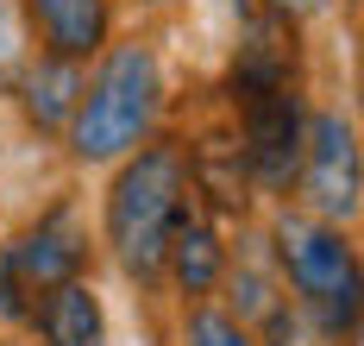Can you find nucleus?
<instances>
[{
	"mask_svg": "<svg viewBox=\"0 0 364 346\" xmlns=\"http://www.w3.org/2000/svg\"><path fill=\"white\" fill-rule=\"evenodd\" d=\"M308 6H314V0H270V13H277V19H295V13H308Z\"/></svg>",
	"mask_w": 364,
	"mask_h": 346,
	"instance_id": "obj_14",
	"label": "nucleus"
},
{
	"mask_svg": "<svg viewBox=\"0 0 364 346\" xmlns=\"http://www.w3.org/2000/svg\"><path fill=\"white\" fill-rule=\"evenodd\" d=\"M301 189L327 221L358 214V139L339 114H314L301 126Z\"/></svg>",
	"mask_w": 364,
	"mask_h": 346,
	"instance_id": "obj_6",
	"label": "nucleus"
},
{
	"mask_svg": "<svg viewBox=\"0 0 364 346\" xmlns=\"http://www.w3.org/2000/svg\"><path fill=\"white\" fill-rule=\"evenodd\" d=\"M277 252L289 265V283L301 290V303L327 321L333 334L358 321V258L352 246L321 221H283L277 227Z\"/></svg>",
	"mask_w": 364,
	"mask_h": 346,
	"instance_id": "obj_3",
	"label": "nucleus"
},
{
	"mask_svg": "<svg viewBox=\"0 0 364 346\" xmlns=\"http://www.w3.org/2000/svg\"><path fill=\"white\" fill-rule=\"evenodd\" d=\"M188 346H252V334L220 308H195L188 315Z\"/></svg>",
	"mask_w": 364,
	"mask_h": 346,
	"instance_id": "obj_12",
	"label": "nucleus"
},
{
	"mask_svg": "<svg viewBox=\"0 0 364 346\" xmlns=\"http://www.w3.org/2000/svg\"><path fill=\"white\" fill-rule=\"evenodd\" d=\"M19 70H26V32H19L13 0H0V88H13Z\"/></svg>",
	"mask_w": 364,
	"mask_h": 346,
	"instance_id": "obj_13",
	"label": "nucleus"
},
{
	"mask_svg": "<svg viewBox=\"0 0 364 346\" xmlns=\"http://www.w3.org/2000/svg\"><path fill=\"white\" fill-rule=\"evenodd\" d=\"M188 177H201V189L214 195L220 208H245V152L239 145H226V139H208L195 164H188Z\"/></svg>",
	"mask_w": 364,
	"mask_h": 346,
	"instance_id": "obj_11",
	"label": "nucleus"
},
{
	"mask_svg": "<svg viewBox=\"0 0 364 346\" xmlns=\"http://www.w3.org/2000/svg\"><path fill=\"white\" fill-rule=\"evenodd\" d=\"M164 258L176 265V283L188 290V296H208V290L220 283V246H214V233L201 227V221H176Z\"/></svg>",
	"mask_w": 364,
	"mask_h": 346,
	"instance_id": "obj_10",
	"label": "nucleus"
},
{
	"mask_svg": "<svg viewBox=\"0 0 364 346\" xmlns=\"http://www.w3.org/2000/svg\"><path fill=\"white\" fill-rule=\"evenodd\" d=\"M32 6L38 38L50 44V57H88L107 38V0H26Z\"/></svg>",
	"mask_w": 364,
	"mask_h": 346,
	"instance_id": "obj_7",
	"label": "nucleus"
},
{
	"mask_svg": "<svg viewBox=\"0 0 364 346\" xmlns=\"http://www.w3.org/2000/svg\"><path fill=\"white\" fill-rule=\"evenodd\" d=\"M38 327H44V340L50 346H101V296L70 277V283H57L44 308H38Z\"/></svg>",
	"mask_w": 364,
	"mask_h": 346,
	"instance_id": "obj_8",
	"label": "nucleus"
},
{
	"mask_svg": "<svg viewBox=\"0 0 364 346\" xmlns=\"http://www.w3.org/2000/svg\"><path fill=\"white\" fill-rule=\"evenodd\" d=\"M182 195H188V157L182 145H145L119 170V183L107 195V233L119 265L157 277L164 252H170V233L182 221Z\"/></svg>",
	"mask_w": 364,
	"mask_h": 346,
	"instance_id": "obj_1",
	"label": "nucleus"
},
{
	"mask_svg": "<svg viewBox=\"0 0 364 346\" xmlns=\"http://www.w3.org/2000/svg\"><path fill=\"white\" fill-rule=\"evenodd\" d=\"M75 271H82V233H75L70 214H50V221H38V233H26L0 258V308L19 315L26 296H50Z\"/></svg>",
	"mask_w": 364,
	"mask_h": 346,
	"instance_id": "obj_5",
	"label": "nucleus"
},
{
	"mask_svg": "<svg viewBox=\"0 0 364 346\" xmlns=\"http://www.w3.org/2000/svg\"><path fill=\"white\" fill-rule=\"evenodd\" d=\"M19 76H26V108H32L38 126H63V114L82 101V76H75L70 57H44V63L19 70Z\"/></svg>",
	"mask_w": 364,
	"mask_h": 346,
	"instance_id": "obj_9",
	"label": "nucleus"
},
{
	"mask_svg": "<svg viewBox=\"0 0 364 346\" xmlns=\"http://www.w3.org/2000/svg\"><path fill=\"white\" fill-rule=\"evenodd\" d=\"M245 114V164L264 189H289L301 170V108L289 82H232Z\"/></svg>",
	"mask_w": 364,
	"mask_h": 346,
	"instance_id": "obj_4",
	"label": "nucleus"
},
{
	"mask_svg": "<svg viewBox=\"0 0 364 346\" xmlns=\"http://www.w3.org/2000/svg\"><path fill=\"white\" fill-rule=\"evenodd\" d=\"M157 120V57L145 44H119L95 88H82L75 101V152L82 157H119L139 145Z\"/></svg>",
	"mask_w": 364,
	"mask_h": 346,
	"instance_id": "obj_2",
	"label": "nucleus"
}]
</instances>
